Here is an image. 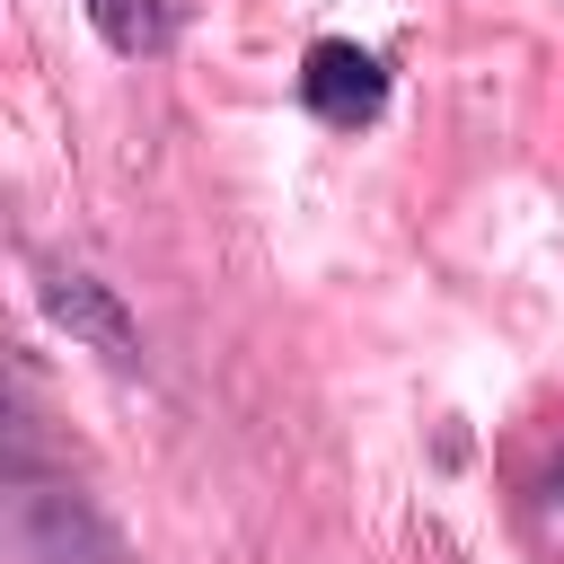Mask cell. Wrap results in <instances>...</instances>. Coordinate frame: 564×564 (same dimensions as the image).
I'll return each instance as SVG.
<instances>
[{
    "instance_id": "obj_4",
    "label": "cell",
    "mask_w": 564,
    "mask_h": 564,
    "mask_svg": "<svg viewBox=\"0 0 564 564\" xmlns=\"http://www.w3.org/2000/svg\"><path fill=\"white\" fill-rule=\"evenodd\" d=\"M79 9H88L97 44L123 62H159L176 44V0H79Z\"/></svg>"
},
{
    "instance_id": "obj_5",
    "label": "cell",
    "mask_w": 564,
    "mask_h": 564,
    "mask_svg": "<svg viewBox=\"0 0 564 564\" xmlns=\"http://www.w3.org/2000/svg\"><path fill=\"white\" fill-rule=\"evenodd\" d=\"M538 520H546V538L564 546V467H555V476L538 485Z\"/></svg>"
},
{
    "instance_id": "obj_3",
    "label": "cell",
    "mask_w": 564,
    "mask_h": 564,
    "mask_svg": "<svg viewBox=\"0 0 564 564\" xmlns=\"http://www.w3.org/2000/svg\"><path fill=\"white\" fill-rule=\"evenodd\" d=\"M44 317H53L70 344L106 352L115 370L141 361V326H132V308L115 300V282H97V273H79V264H44Z\"/></svg>"
},
{
    "instance_id": "obj_1",
    "label": "cell",
    "mask_w": 564,
    "mask_h": 564,
    "mask_svg": "<svg viewBox=\"0 0 564 564\" xmlns=\"http://www.w3.org/2000/svg\"><path fill=\"white\" fill-rule=\"evenodd\" d=\"M0 564H132V546L115 538V520L79 485H62V476H9Z\"/></svg>"
},
{
    "instance_id": "obj_2",
    "label": "cell",
    "mask_w": 564,
    "mask_h": 564,
    "mask_svg": "<svg viewBox=\"0 0 564 564\" xmlns=\"http://www.w3.org/2000/svg\"><path fill=\"white\" fill-rule=\"evenodd\" d=\"M300 106L326 123V132H370L388 115V62L352 35H317L300 53Z\"/></svg>"
}]
</instances>
